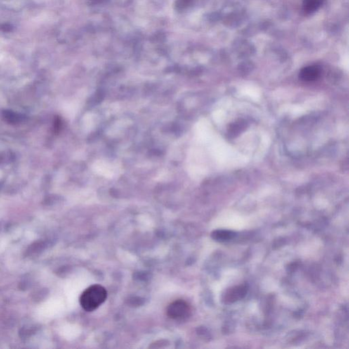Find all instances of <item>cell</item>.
<instances>
[{
    "mask_svg": "<svg viewBox=\"0 0 349 349\" xmlns=\"http://www.w3.org/2000/svg\"><path fill=\"white\" fill-rule=\"evenodd\" d=\"M321 4L322 0H303V10L308 14L313 13L319 9Z\"/></svg>",
    "mask_w": 349,
    "mask_h": 349,
    "instance_id": "8992f818",
    "label": "cell"
},
{
    "mask_svg": "<svg viewBox=\"0 0 349 349\" xmlns=\"http://www.w3.org/2000/svg\"><path fill=\"white\" fill-rule=\"evenodd\" d=\"M166 314L170 319L175 321H184L190 317L191 308L186 302L182 300H176L168 305Z\"/></svg>",
    "mask_w": 349,
    "mask_h": 349,
    "instance_id": "7a4b0ae2",
    "label": "cell"
},
{
    "mask_svg": "<svg viewBox=\"0 0 349 349\" xmlns=\"http://www.w3.org/2000/svg\"><path fill=\"white\" fill-rule=\"evenodd\" d=\"M321 68L318 66H310L303 68L300 72V78L302 81H314L320 77Z\"/></svg>",
    "mask_w": 349,
    "mask_h": 349,
    "instance_id": "277c9868",
    "label": "cell"
},
{
    "mask_svg": "<svg viewBox=\"0 0 349 349\" xmlns=\"http://www.w3.org/2000/svg\"><path fill=\"white\" fill-rule=\"evenodd\" d=\"M248 292V287L246 285L234 286L227 290L223 295V301L225 303H232L239 301L246 296Z\"/></svg>",
    "mask_w": 349,
    "mask_h": 349,
    "instance_id": "3957f363",
    "label": "cell"
},
{
    "mask_svg": "<svg viewBox=\"0 0 349 349\" xmlns=\"http://www.w3.org/2000/svg\"><path fill=\"white\" fill-rule=\"evenodd\" d=\"M105 1H106V0H90L89 2L90 4L95 5L98 4V3L104 2Z\"/></svg>",
    "mask_w": 349,
    "mask_h": 349,
    "instance_id": "9c48e42d",
    "label": "cell"
},
{
    "mask_svg": "<svg viewBox=\"0 0 349 349\" xmlns=\"http://www.w3.org/2000/svg\"><path fill=\"white\" fill-rule=\"evenodd\" d=\"M245 127H246L245 122H241V121L236 122L235 124L231 125L229 129V133L233 136H237L244 129Z\"/></svg>",
    "mask_w": 349,
    "mask_h": 349,
    "instance_id": "52a82bcc",
    "label": "cell"
},
{
    "mask_svg": "<svg viewBox=\"0 0 349 349\" xmlns=\"http://www.w3.org/2000/svg\"><path fill=\"white\" fill-rule=\"evenodd\" d=\"M235 233L228 230H216L211 233V237L218 241H227L233 238Z\"/></svg>",
    "mask_w": 349,
    "mask_h": 349,
    "instance_id": "5b68a950",
    "label": "cell"
},
{
    "mask_svg": "<svg viewBox=\"0 0 349 349\" xmlns=\"http://www.w3.org/2000/svg\"><path fill=\"white\" fill-rule=\"evenodd\" d=\"M107 291L100 284L90 286L81 294L80 303L87 312L96 310L107 300Z\"/></svg>",
    "mask_w": 349,
    "mask_h": 349,
    "instance_id": "6da1fadb",
    "label": "cell"
},
{
    "mask_svg": "<svg viewBox=\"0 0 349 349\" xmlns=\"http://www.w3.org/2000/svg\"><path fill=\"white\" fill-rule=\"evenodd\" d=\"M192 1V0H178L176 3V6L178 9L181 10L188 6Z\"/></svg>",
    "mask_w": 349,
    "mask_h": 349,
    "instance_id": "ba28073f",
    "label": "cell"
}]
</instances>
